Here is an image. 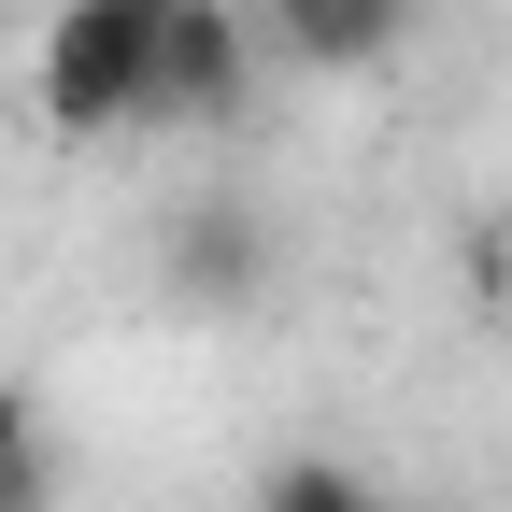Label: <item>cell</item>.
Instances as JSON below:
<instances>
[{
    "instance_id": "3",
    "label": "cell",
    "mask_w": 512,
    "mask_h": 512,
    "mask_svg": "<svg viewBox=\"0 0 512 512\" xmlns=\"http://www.w3.org/2000/svg\"><path fill=\"white\" fill-rule=\"evenodd\" d=\"M413 0H271V43L299 72H370V57H399Z\"/></svg>"
},
{
    "instance_id": "2",
    "label": "cell",
    "mask_w": 512,
    "mask_h": 512,
    "mask_svg": "<svg viewBox=\"0 0 512 512\" xmlns=\"http://www.w3.org/2000/svg\"><path fill=\"white\" fill-rule=\"evenodd\" d=\"M242 72H256V29L228 15V0H171L143 128H228V114H242Z\"/></svg>"
},
{
    "instance_id": "6",
    "label": "cell",
    "mask_w": 512,
    "mask_h": 512,
    "mask_svg": "<svg viewBox=\"0 0 512 512\" xmlns=\"http://www.w3.org/2000/svg\"><path fill=\"white\" fill-rule=\"evenodd\" d=\"M15 441H43V413H29V384L0 370V456H15Z\"/></svg>"
},
{
    "instance_id": "4",
    "label": "cell",
    "mask_w": 512,
    "mask_h": 512,
    "mask_svg": "<svg viewBox=\"0 0 512 512\" xmlns=\"http://www.w3.org/2000/svg\"><path fill=\"white\" fill-rule=\"evenodd\" d=\"M256 512H399V498H370L356 470H328V456H299V470H271V484H256Z\"/></svg>"
},
{
    "instance_id": "1",
    "label": "cell",
    "mask_w": 512,
    "mask_h": 512,
    "mask_svg": "<svg viewBox=\"0 0 512 512\" xmlns=\"http://www.w3.org/2000/svg\"><path fill=\"white\" fill-rule=\"evenodd\" d=\"M157 29H171V0H72V15L43 29V114L72 128V143H100V128H143Z\"/></svg>"
},
{
    "instance_id": "5",
    "label": "cell",
    "mask_w": 512,
    "mask_h": 512,
    "mask_svg": "<svg viewBox=\"0 0 512 512\" xmlns=\"http://www.w3.org/2000/svg\"><path fill=\"white\" fill-rule=\"evenodd\" d=\"M0 512H57V456H43V441L0 456Z\"/></svg>"
}]
</instances>
